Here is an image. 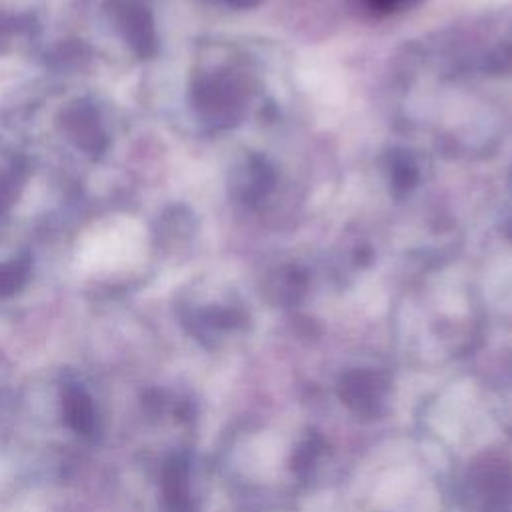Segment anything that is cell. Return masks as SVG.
<instances>
[{"mask_svg": "<svg viewBox=\"0 0 512 512\" xmlns=\"http://www.w3.org/2000/svg\"><path fill=\"white\" fill-rule=\"evenodd\" d=\"M466 512H512V468L504 460H480L468 470L462 490Z\"/></svg>", "mask_w": 512, "mask_h": 512, "instance_id": "obj_1", "label": "cell"}, {"mask_svg": "<svg viewBox=\"0 0 512 512\" xmlns=\"http://www.w3.org/2000/svg\"><path fill=\"white\" fill-rule=\"evenodd\" d=\"M386 380L370 370H354L340 380L342 402L358 414H378L386 396Z\"/></svg>", "mask_w": 512, "mask_h": 512, "instance_id": "obj_2", "label": "cell"}, {"mask_svg": "<svg viewBox=\"0 0 512 512\" xmlns=\"http://www.w3.org/2000/svg\"><path fill=\"white\" fill-rule=\"evenodd\" d=\"M116 20L120 28L124 30V36L128 42L134 46L138 52H146V44L150 42V36L146 34L148 22H146V12L142 6H136L134 0H122V4L116 6Z\"/></svg>", "mask_w": 512, "mask_h": 512, "instance_id": "obj_3", "label": "cell"}, {"mask_svg": "<svg viewBox=\"0 0 512 512\" xmlns=\"http://www.w3.org/2000/svg\"><path fill=\"white\" fill-rule=\"evenodd\" d=\"M374 4H380V6H394V4H398V2H402V0H372Z\"/></svg>", "mask_w": 512, "mask_h": 512, "instance_id": "obj_4", "label": "cell"}]
</instances>
